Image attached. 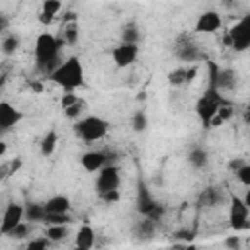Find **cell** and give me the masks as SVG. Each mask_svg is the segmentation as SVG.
I'll return each mask as SVG.
<instances>
[{
	"label": "cell",
	"mask_w": 250,
	"mask_h": 250,
	"mask_svg": "<svg viewBox=\"0 0 250 250\" xmlns=\"http://www.w3.org/2000/svg\"><path fill=\"white\" fill-rule=\"evenodd\" d=\"M61 39H57L53 33H39L35 39V61H37V68L43 74H51L61 62H59V53H61Z\"/></svg>",
	"instance_id": "obj_1"
},
{
	"label": "cell",
	"mask_w": 250,
	"mask_h": 250,
	"mask_svg": "<svg viewBox=\"0 0 250 250\" xmlns=\"http://www.w3.org/2000/svg\"><path fill=\"white\" fill-rule=\"evenodd\" d=\"M49 80H53L57 86H61L66 92H72L84 84V68L78 57H68L64 62H61L51 74Z\"/></svg>",
	"instance_id": "obj_2"
},
{
	"label": "cell",
	"mask_w": 250,
	"mask_h": 250,
	"mask_svg": "<svg viewBox=\"0 0 250 250\" xmlns=\"http://www.w3.org/2000/svg\"><path fill=\"white\" fill-rule=\"evenodd\" d=\"M107 131H109V123L104 117H98V115L82 117L74 125V133L86 143H94V141L104 139L107 135Z\"/></svg>",
	"instance_id": "obj_3"
},
{
	"label": "cell",
	"mask_w": 250,
	"mask_h": 250,
	"mask_svg": "<svg viewBox=\"0 0 250 250\" xmlns=\"http://www.w3.org/2000/svg\"><path fill=\"white\" fill-rule=\"evenodd\" d=\"M225 43L230 45L234 51H246L250 45V18L244 16L240 21H236L225 37Z\"/></svg>",
	"instance_id": "obj_4"
},
{
	"label": "cell",
	"mask_w": 250,
	"mask_h": 250,
	"mask_svg": "<svg viewBox=\"0 0 250 250\" xmlns=\"http://www.w3.org/2000/svg\"><path fill=\"white\" fill-rule=\"evenodd\" d=\"M223 102H225V100L219 96V92H217L215 88H209V90L199 98V102H197V105H195L199 119L207 125V123L211 121V117L217 113V109L221 107Z\"/></svg>",
	"instance_id": "obj_5"
},
{
	"label": "cell",
	"mask_w": 250,
	"mask_h": 250,
	"mask_svg": "<svg viewBox=\"0 0 250 250\" xmlns=\"http://www.w3.org/2000/svg\"><path fill=\"white\" fill-rule=\"evenodd\" d=\"M119 182H121L119 168L115 164L104 166L98 172V178H96V191H98V195H104V193H109V191H117Z\"/></svg>",
	"instance_id": "obj_6"
},
{
	"label": "cell",
	"mask_w": 250,
	"mask_h": 250,
	"mask_svg": "<svg viewBox=\"0 0 250 250\" xmlns=\"http://www.w3.org/2000/svg\"><path fill=\"white\" fill-rule=\"evenodd\" d=\"M137 209H139V213L143 215V217H146V219H152V221H160L162 219V215H164V207H162V203H158L145 188H141L139 189V201H137Z\"/></svg>",
	"instance_id": "obj_7"
},
{
	"label": "cell",
	"mask_w": 250,
	"mask_h": 250,
	"mask_svg": "<svg viewBox=\"0 0 250 250\" xmlns=\"http://www.w3.org/2000/svg\"><path fill=\"white\" fill-rule=\"evenodd\" d=\"M21 221H23V205L16 203V201H10L4 209V213H2V219H0V234L8 236Z\"/></svg>",
	"instance_id": "obj_8"
},
{
	"label": "cell",
	"mask_w": 250,
	"mask_h": 250,
	"mask_svg": "<svg viewBox=\"0 0 250 250\" xmlns=\"http://www.w3.org/2000/svg\"><path fill=\"white\" fill-rule=\"evenodd\" d=\"M248 217H250V207L242 201V197H232L230 201V211H229V225L234 230H244L248 229Z\"/></svg>",
	"instance_id": "obj_9"
},
{
	"label": "cell",
	"mask_w": 250,
	"mask_h": 250,
	"mask_svg": "<svg viewBox=\"0 0 250 250\" xmlns=\"http://www.w3.org/2000/svg\"><path fill=\"white\" fill-rule=\"evenodd\" d=\"M139 57V45L133 43H119L113 51H111V59L115 62V66L119 68H127L131 66Z\"/></svg>",
	"instance_id": "obj_10"
},
{
	"label": "cell",
	"mask_w": 250,
	"mask_h": 250,
	"mask_svg": "<svg viewBox=\"0 0 250 250\" xmlns=\"http://www.w3.org/2000/svg\"><path fill=\"white\" fill-rule=\"evenodd\" d=\"M174 53H176V57H178L180 61H184V62H193V61H199V59H201L199 47H197L189 37H186V35L178 37L176 47H174Z\"/></svg>",
	"instance_id": "obj_11"
},
{
	"label": "cell",
	"mask_w": 250,
	"mask_h": 250,
	"mask_svg": "<svg viewBox=\"0 0 250 250\" xmlns=\"http://www.w3.org/2000/svg\"><path fill=\"white\" fill-rule=\"evenodd\" d=\"M223 25V20L219 16V12L215 10H205L197 16V21H195V31L197 33H215L219 31Z\"/></svg>",
	"instance_id": "obj_12"
},
{
	"label": "cell",
	"mask_w": 250,
	"mask_h": 250,
	"mask_svg": "<svg viewBox=\"0 0 250 250\" xmlns=\"http://www.w3.org/2000/svg\"><path fill=\"white\" fill-rule=\"evenodd\" d=\"M80 164L86 172H100L104 166H107V154L102 150H88L82 154Z\"/></svg>",
	"instance_id": "obj_13"
},
{
	"label": "cell",
	"mask_w": 250,
	"mask_h": 250,
	"mask_svg": "<svg viewBox=\"0 0 250 250\" xmlns=\"http://www.w3.org/2000/svg\"><path fill=\"white\" fill-rule=\"evenodd\" d=\"M20 119L21 113L10 102H0V131H10Z\"/></svg>",
	"instance_id": "obj_14"
},
{
	"label": "cell",
	"mask_w": 250,
	"mask_h": 250,
	"mask_svg": "<svg viewBox=\"0 0 250 250\" xmlns=\"http://www.w3.org/2000/svg\"><path fill=\"white\" fill-rule=\"evenodd\" d=\"M43 205L47 215H68L70 211V199L66 195H53Z\"/></svg>",
	"instance_id": "obj_15"
},
{
	"label": "cell",
	"mask_w": 250,
	"mask_h": 250,
	"mask_svg": "<svg viewBox=\"0 0 250 250\" xmlns=\"http://www.w3.org/2000/svg\"><path fill=\"white\" fill-rule=\"evenodd\" d=\"M96 242V232L90 225H82L78 230H76V236H74V246L80 248V250H92Z\"/></svg>",
	"instance_id": "obj_16"
},
{
	"label": "cell",
	"mask_w": 250,
	"mask_h": 250,
	"mask_svg": "<svg viewBox=\"0 0 250 250\" xmlns=\"http://www.w3.org/2000/svg\"><path fill=\"white\" fill-rule=\"evenodd\" d=\"M133 234H135L137 238H141V240H150V238L156 234V221L146 219V217L139 219V221L135 223V227H133Z\"/></svg>",
	"instance_id": "obj_17"
},
{
	"label": "cell",
	"mask_w": 250,
	"mask_h": 250,
	"mask_svg": "<svg viewBox=\"0 0 250 250\" xmlns=\"http://www.w3.org/2000/svg\"><path fill=\"white\" fill-rule=\"evenodd\" d=\"M197 74V68L195 66H182V68H176L168 74V82L172 86H182V84H188L193 80V76Z\"/></svg>",
	"instance_id": "obj_18"
},
{
	"label": "cell",
	"mask_w": 250,
	"mask_h": 250,
	"mask_svg": "<svg viewBox=\"0 0 250 250\" xmlns=\"http://www.w3.org/2000/svg\"><path fill=\"white\" fill-rule=\"evenodd\" d=\"M62 10V4L59 0H45L43 6H41V14H39V21L41 23H51L55 20V16Z\"/></svg>",
	"instance_id": "obj_19"
},
{
	"label": "cell",
	"mask_w": 250,
	"mask_h": 250,
	"mask_svg": "<svg viewBox=\"0 0 250 250\" xmlns=\"http://www.w3.org/2000/svg\"><path fill=\"white\" fill-rule=\"evenodd\" d=\"M47 211L43 203H29L27 207H23V221L27 223H41L45 221Z\"/></svg>",
	"instance_id": "obj_20"
},
{
	"label": "cell",
	"mask_w": 250,
	"mask_h": 250,
	"mask_svg": "<svg viewBox=\"0 0 250 250\" xmlns=\"http://www.w3.org/2000/svg\"><path fill=\"white\" fill-rule=\"evenodd\" d=\"M78 37H80V27H78V21L76 20H70L62 25V43L66 45H76L78 43Z\"/></svg>",
	"instance_id": "obj_21"
},
{
	"label": "cell",
	"mask_w": 250,
	"mask_h": 250,
	"mask_svg": "<svg viewBox=\"0 0 250 250\" xmlns=\"http://www.w3.org/2000/svg\"><path fill=\"white\" fill-rule=\"evenodd\" d=\"M188 162H189V164H191L195 170L205 168V166H207V162H209L207 150H203V148H193V150L188 154Z\"/></svg>",
	"instance_id": "obj_22"
},
{
	"label": "cell",
	"mask_w": 250,
	"mask_h": 250,
	"mask_svg": "<svg viewBox=\"0 0 250 250\" xmlns=\"http://www.w3.org/2000/svg\"><path fill=\"white\" fill-rule=\"evenodd\" d=\"M66 234H68V227L66 225H49L47 232H45L49 242H62L66 238Z\"/></svg>",
	"instance_id": "obj_23"
},
{
	"label": "cell",
	"mask_w": 250,
	"mask_h": 250,
	"mask_svg": "<svg viewBox=\"0 0 250 250\" xmlns=\"http://www.w3.org/2000/svg\"><path fill=\"white\" fill-rule=\"evenodd\" d=\"M139 27L135 23H127L123 29H121V43H133V45H139Z\"/></svg>",
	"instance_id": "obj_24"
},
{
	"label": "cell",
	"mask_w": 250,
	"mask_h": 250,
	"mask_svg": "<svg viewBox=\"0 0 250 250\" xmlns=\"http://www.w3.org/2000/svg\"><path fill=\"white\" fill-rule=\"evenodd\" d=\"M0 49H2L4 55H14V53L20 49V37L14 35V33L4 35V39H2V43H0Z\"/></svg>",
	"instance_id": "obj_25"
},
{
	"label": "cell",
	"mask_w": 250,
	"mask_h": 250,
	"mask_svg": "<svg viewBox=\"0 0 250 250\" xmlns=\"http://www.w3.org/2000/svg\"><path fill=\"white\" fill-rule=\"evenodd\" d=\"M199 201H201V205H205V207H215V205L221 203V193H219V189H215V188H207V189L201 193Z\"/></svg>",
	"instance_id": "obj_26"
},
{
	"label": "cell",
	"mask_w": 250,
	"mask_h": 250,
	"mask_svg": "<svg viewBox=\"0 0 250 250\" xmlns=\"http://www.w3.org/2000/svg\"><path fill=\"white\" fill-rule=\"evenodd\" d=\"M55 146H57V133H55V131H49V133L41 139V154H43V156L53 154Z\"/></svg>",
	"instance_id": "obj_27"
},
{
	"label": "cell",
	"mask_w": 250,
	"mask_h": 250,
	"mask_svg": "<svg viewBox=\"0 0 250 250\" xmlns=\"http://www.w3.org/2000/svg\"><path fill=\"white\" fill-rule=\"evenodd\" d=\"M146 125H148V119H146V113L145 111H135L133 113V119H131V127H133V131H137V133H141V131H145L146 129Z\"/></svg>",
	"instance_id": "obj_28"
},
{
	"label": "cell",
	"mask_w": 250,
	"mask_h": 250,
	"mask_svg": "<svg viewBox=\"0 0 250 250\" xmlns=\"http://www.w3.org/2000/svg\"><path fill=\"white\" fill-rule=\"evenodd\" d=\"M82 111H84V102H82V100H78V102H74L72 105L64 107V115H66L68 119H76V121H78V117L82 115Z\"/></svg>",
	"instance_id": "obj_29"
},
{
	"label": "cell",
	"mask_w": 250,
	"mask_h": 250,
	"mask_svg": "<svg viewBox=\"0 0 250 250\" xmlns=\"http://www.w3.org/2000/svg\"><path fill=\"white\" fill-rule=\"evenodd\" d=\"M49 240L47 236H39V238H31L25 246V250H49Z\"/></svg>",
	"instance_id": "obj_30"
},
{
	"label": "cell",
	"mask_w": 250,
	"mask_h": 250,
	"mask_svg": "<svg viewBox=\"0 0 250 250\" xmlns=\"http://www.w3.org/2000/svg\"><path fill=\"white\" fill-rule=\"evenodd\" d=\"M234 174H236V178H238V182H240L242 186H246V188L250 186V164H248V162H244Z\"/></svg>",
	"instance_id": "obj_31"
},
{
	"label": "cell",
	"mask_w": 250,
	"mask_h": 250,
	"mask_svg": "<svg viewBox=\"0 0 250 250\" xmlns=\"http://www.w3.org/2000/svg\"><path fill=\"white\" fill-rule=\"evenodd\" d=\"M27 234H29V223H27V221H21V223H20V225H18V227H16V229H14V230L8 234V236L21 240V238H25Z\"/></svg>",
	"instance_id": "obj_32"
},
{
	"label": "cell",
	"mask_w": 250,
	"mask_h": 250,
	"mask_svg": "<svg viewBox=\"0 0 250 250\" xmlns=\"http://www.w3.org/2000/svg\"><path fill=\"white\" fill-rule=\"evenodd\" d=\"M43 223H49V225H68L70 217L68 215H47Z\"/></svg>",
	"instance_id": "obj_33"
},
{
	"label": "cell",
	"mask_w": 250,
	"mask_h": 250,
	"mask_svg": "<svg viewBox=\"0 0 250 250\" xmlns=\"http://www.w3.org/2000/svg\"><path fill=\"white\" fill-rule=\"evenodd\" d=\"M78 100H80V98H78L76 94H64V96H62V100H61L62 109H64V107H68V105H72V104H74V102H78Z\"/></svg>",
	"instance_id": "obj_34"
},
{
	"label": "cell",
	"mask_w": 250,
	"mask_h": 250,
	"mask_svg": "<svg viewBox=\"0 0 250 250\" xmlns=\"http://www.w3.org/2000/svg\"><path fill=\"white\" fill-rule=\"evenodd\" d=\"M102 197V201H105V203H117L119 201V191H109V193H104V195H100Z\"/></svg>",
	"instance_id": "obj_35"
},
{
	"label": "cell",
	"mask_w": 250,
	"mask_h": 250,
	"mask_svg": "<svg viewBox=\"0 0 250 250\" xmlns=\"http://www.w3.org/2000/svg\"><path fill=\"white\" fill-rule=\"evenodd\" d=\"M6 29H8V18H6V14L0 12V33H4Z\"/></svg>",
	"instance_id": "obj_36"
},
{
	"label": "cell",
	"mask_w": 250,
	"mask_h": 250,
	"mask_svg": "<svg viewBox=\"0 0 250 250\" xmlns=\"http://www.w3.org/2000/svg\"><path fill=\"white\" fill-rule=\"evenodd\" d=\"M227 246H238V236H230V238H227Z\"/></svg>",
	"instance_id": "obj_37"
},
{
	"label": "cell",
	"mask_w": 250,
	"mask_h": 250,
	"mask_svg": "<svg viewBox=\"0 0 250 250\" xmlns=\"http://www.w3.org/2000/svg\"><path fill=\"white\" fill-rule=\"evenodd\" d=\"M6 150H8V145H6V141H2V139H0V156H4V154H6Z\"/></svg>",
	"instance_id": "obj_38"
},
{
	"label": "cell",
	"mask_w": 250,
	"mask_h": 250,
	"mask_svg": "<svg viewBox=\"0 0 250 250\" xmlns=\"http://www.w3.org/2000/svg\"><path fill=\"white\" fill-rule=\"evenodd\" d=\"M180 250H197V248H195L193 244H186V246H182Z\"/></svg>",
	"instance_id": "obj_39"
},
{
	"label": "cell",
	"mask_w": 250,
	"mask_h": 250,
	"mask_svg": "<svg viewBox=\"0 0 250 250\" xmlns=\"http://www.w3.org/2000/svg\"><path fill=\"white\" fill-rule=\"evenodd\" d=\"M2 84H4V78H0V88H2Z\"/></svg>",
	"instance_id": "obj_40"
},
{
	"label": "cell",
	"mask_w": 250,
	"mask_h": 250,
	"mask_svg": "<svg viewBox=\"0 0 250 250\" xmlns=\"http://www.w3.org/2000/svg\"><path fill=\"white\" fill-rule=\"evenodd\" d=\"M72 250H80V248H76V246H74V248H72Z\"/></svg>",
	"instance_id": "obj_41"
}]
</instances>
